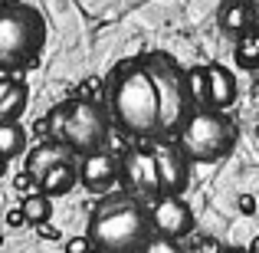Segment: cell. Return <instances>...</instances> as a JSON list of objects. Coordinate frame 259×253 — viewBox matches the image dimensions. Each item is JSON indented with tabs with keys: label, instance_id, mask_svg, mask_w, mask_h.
Returning <instances> with one entry per match:
<instances>
[{
	"label": "cell",
	"instance_id": "obj_1",
	"mask_svg": "<svg viewBox=\"0 0 259 253\" xmlns=\"http://www.w3.org/2000/svg\"><path fill=\"white\" fill-rule=\"evenodd\" d=\"M112 112L118 125L132 135H154L161 119L158 89L148 66H128L118 73L112 86Z\"/></svg>",
	"mask_w": 259,
	"mask_h": 253
},
{
	"label": "cell",
	"instance_id": "obj_2",
	"mask_svg": "<svg viewBox=\"0 0 259 253\" xmlns=\"http://www.w3.org/2000/svg\"><path fill=\"white\" fill-rule=\"evenodd\" d=\"M89 240L102 253H135L148 240V214L128 197L105 201L89 221Z\"/></svg>",
	"mask_w": 259,
	"mask_h": 253
},
{
	"label": "cell",
	"instance_id": "obj_3",
	"mask_svg": "<svg viewBox=\"0 0 259 253\" xmlns=\"http://www.w3.org/2000/svg\"><path fill=\"white\" fill-rule=\"evenodd\" d=\"M50 138L63 141L69 152L89 155L99 152L108 138V115L102 112V105L95 99H72L66 105H56L50 112Z\"/></svg>",
	"mask_w": 259,
	"mask_h": 253
},
{
	"label": "cell",
	"instance_id": "obj_4",
	"mask_svg": "<svg viewBox=\"0 0 259 253\" xmlns=\"http://www.w3.org/2000/svg\"><path fill=\"white\" fill-rule=\"evenodd\" d=\"M43 37V17L33 7H0V69H20V66L36 63Z\"/></svg>",
	"mask_w": 259,
	"mask_h": 253
},
{
	"label": "cell",
	"instance_id": "obj_5",
	"mask_svg": "<svg viewBox=\"0 0 259 253\" xmlns=\"http://www.w3.org/2000/svg\"><path fill=\"white\" fill-rule=\"evenodd\" d=\"M236 145V125L220 112H194L181 128V152L197 165L220 161Z\"/></svg>",
	"mask_w": 259,
	"mask_h": 253
},
{
	"label": "cell",
	"instance_id": "obj_6",
	"mask_svg": "<svg viewBox=\"0 0 259 253\" xmlns=\"http://www.w3.org/2000/svg\"><path fill=\"white\" fill-rule=\"evenodd\" d=\"M148 73L154 79V89H158V105H161V119H158V132H171L174 125H181L187 115V102H190V92H187V79L171 66L167 56H154L148 63Z\"/></svg>",
	"mask_w": 259,
	"mask_h": 253
},
{
	"label": "cell",
	"instance_id": "obj_7",
	"mask_svg": "<svg viewBox=\"0 0 259 253\" xmlns=\"http://www.w3.org/2000/svg\"><path fill=\"white\" fill-rule=\"evenodd\" d=\"M121 184H125L132 194H158V161H154V152H128L125 161H121L118 171Z\"/></svg>",
	"mask_w": 259,
	"mask_h": 253
},
{
	"label": "cell",
	"instance_id": "obj_8",
	"mask_svg": "<svg viewBox=\"0 0 259 253\" xmlns=\"http://www.w3.org/2000/svg\"><path fill=\"white\" fill-rule=\"evenodd\" d=\"M151 224L161 237H184L194 227V214H190V207L177 194H164L151 207Z\"/></svg>",
	"mask_w": 259,
	"mask_h": 253
},
{
	"label": "cell",
	"instance_id": "obj_9",
	"mask_svg": "<svg viewBox=\"0 0 259 253\" xmlns=\"http://www.w3.org/2000/svg\"><path fill=\"white\" fill-rule=\"evenodd\" d=\"M154 161H158V184H161V194H177L187 188V155L174 145H158L154 148Z\"/></svg>",
	"mask_w": 259,
	"mask_h": 253
},
{
	"label": "cell",
	"instance_id": "obj_10",
	"mask_svg": "<svg viewBox=\"0 0 259 253\" xmlns=\"http://www.w3.org/2000/svg\"><path fill=\"white\" fill-rule=\"evenodd\" d=\"M121 171V161L115 158V155L108 152H89L82 155V165H79V181L85 184L89 191H105L115 184V177H118Z\"/></svg>",
	"mask_w": 259,
	"mask_h": 253
},
{
	"label": "cell",
	"instance_id": "obj_11",
	"mask_svg": "<svg viewBox=\"0 0 259 253\" xmlns=\"http://www.w3.org/2000/svg\"><path fill=\"white\" fill-rule=\"evenodd\" d=\"M63 161H72V152L63 145V141H43V145H36L30 152V158H26V174H33L36 177V184H39V177L46 174L50 168H56V165H63Z\"/></svg>",
	"mask_w": 259,
	"mask_h": 253
},
{
	"label": "cell",
	"instance_id": "obj_12",
	"mask_svg": "<svg viewBox=\"0 0 259 253\" xmlns=\"http://www.w3.org/2000/svg\"><path fill=\"white\" fill-rule=\"evenodd\" d=\"M236 99V79L223 66H207V105L210 109H227Z\"/></svg>",
	"mask_w": 259,
	"mask_h": 253
},
{
	"label": "cell",
	"instance_id": "obj_13",
	"mask_svg": "<svg viewBox=\"0 0 259 253\" xmlns=\"http://www.w3.org/2000/svg\"><path fill=\"white\" fill-rule=\"evenodd\" d=\"M26 86L20 79H0V122H17L26 109Z\"/></svg>",
	"mask_w": 259,
	"mask_h": 253
},
{
	"label": "cell",
	"instance_id": "obj_14",
	"mask_svg": "<svg viewBox=\"0 0 259 253\" xmlns=\"http://www.w3.org/2000/svg\"><path fill=\"white\" fill-rule=\"evenodd\" d=\"M76 181H79V168L72 165V161H63V165L50 168L43 177H39V191H43V194H50V197H56V194H69Z\"/></svg>",
	"mask_w": 259,
	"mask_h": 253
},
{
	"label": "cell",
	"instance_id": "obj_15",
	"mask_svg": "<svg viewBox=\"0 0 259 253\" xmlns=\"http://www.w3.org/2000/svg\"><path fill=\"white\" fill-rule=\"evenodd\" d=\"M26 148V132L20 122H0V161L17 158Z\"/></svg>",
	"mask_w": 259,
	"mask_h": 253
},
{
	"label": "cell",
	"instance_id": "obj_16",
	"mask_svg": "<svg viewBox=\"0 0 259 253\" xmlns=\"http://www.w3.org/2000/svg\"><path fill=\"white\" fill-rule=\"evenodd\" d=\"M23 217H26V224H46L53 217V197L50 194H43V191H33L30 197L23 201Z\"/></svg>",
	"mask_w": 259,
	"mask_h": 253
},
{
	"label": "cell",
	"instance_id": "obj_17",
	"mask_svg": "<svg viewBox=\"0 0 259 253\" xmlns=\"http://www.w3.org/2000/svg\"><path fill=\"white\" fill-rule=\"evenodd\" d=\"M246 26H249V10L243 4H227V7H223V30L243 33Z\"/></svg>",
	"mask_w": 259,
	"mask_h": 253
},
{
	"label": "cell",
	"instance_id": "obj_18",
	"mask_svg": "<svg viewBox=\"0 0 259 253\" xmlns=\"http://www.w3.org/2000/svg\"><path fill=\"white\" fill-rule=\"evenodd\" d=\"M184 79H187L190 99H194L197 105H203V102H207V69H203V66H194V69H190Z\"/></svg>",
	"mask_w": 259,
	"mask_h": 253
},
{
	"label": "cell",
	"instance_id": "obj_19",
	"mask_svg": "<svg viewBox=\"0 0 259 253\" xmlns=\"http://www.w3.org/2000/svg\"><path fill=\"white\" fill-rule=\"evenodd\" d=\"M236 59L243 66H256L259 63V33H246L236 46Z\"/></svg>",
	"mask_w": 259,
	"mask_h": 253
},
{
	"label": "cell",
	"instance_id": "obj_20",
	"mask_svg": "<svg viewBox=\"0 0 259 253\" xmlns=\"http://www.w3.org/2000/svg\"><path fill=\"white\" fill-rule=\"evenodd\" d=\"M141 253H184L181 243H174V237H148L145 247H141Z\"/></svg>",
	"mask_w": 259,
	"mask_h": 253
},
{
	"label": "cell",
	"instance_id": "obj_21",
	"mask_svg": "<svg viewBox=\"0 0 259 253\" xmlns=\"http://www.w3.org/2000/svg\"><path fill=\"white\" fill-rule=\"evenodd\" d=\"M89 247H92V240L85 237H72V240H66V253H89Z\"/></svg>",
	"mask_w": 259,
	"mask_h": 253
},
{
	"label": "cell",
	"instance_id": "obj_22",
	"mask_svg": "<svg viewBox=\"0 0 259 253\" xmlns=\"http://www.w3.org/2000/svg\"><path fill=\"white\" fill-rule=\"evenodd\" d=\"M240 210H246V214H253L256 210V201L249 194H240Z\"/></svg>",
	"mask_w": 259,
	"mask_h": 253
},
{
	"label": "cell",
	"instance_id": "obj_23",
	"mask_svg": "<svg viewBox=\"0 0 259 253\" xmlns=\"http://www.w3.org/2000/svg\"><path fill=\"white\" fill-rule=\"evenodd\" d=\"M23 224H26L23 210H13V214H10V227H23Z\"/></svg>",
	"mask_w": 259,
	"mask_h": 253
},
{
	"label": "cell",
	"instance_id": "obj_24",
	"mask_svg": "<svg viewBox=\"0 0 259 253\" xmlns=\"http://www.w3.org/2000/svg\"><path fill=\"white\" fill-rule=\"evenodd\" d=\"M249 253H259V237H256L253 243H249Z\"/></svg>",
	"mask_w": 259,
	"mask_h": 253
},
{
	"label": "cell",
	"instance_id": "obj_25",
	"mask_svg": "<svg viewBox=\"0 0 259 253\" xmlns=\"http://www.w3.org/2000/svg\"><path fill=\"white\" fill-rule=\"evenodd\" d=\"M89 253H102V250H99V247H89Z\"/></svg>",
	"mask_w": 259,
	"mask_h": 253
},
{
	"label": "cell",
	"instance_id": "obj_26",
	"mask_svg": "<svg viewBox=\"0 0 259 253\" xmlns=\"http://www.w3.org/2000/svg\"><path fill=\"white\" fill-rule=\"evenodd\" d=\"M253 92H256V95H259V83H256V86H253Z\"/></svg>",
	"mask_w": 259,
	"mask_h": 253
},
{
	"label": "cell",
	"instance_id": "obj_27",
	"mask_svg": "<svg viewBox=\"0 0 259 253\" xmlns=\"http://www.w3.org/2000/svg\"><path fill=\"white\" fill-rule=\"evenodd\" d=\"M223 253H240V250H223Z\"/></svg>",
	"mask_w": 259,
	"mask_h": 253
}]
</instances>
